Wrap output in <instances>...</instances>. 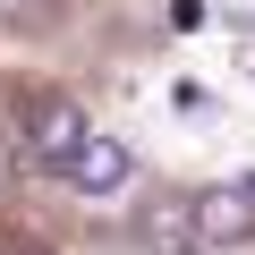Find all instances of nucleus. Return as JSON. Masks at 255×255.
<instances>
[{"label": "nucleus", "instance_id": "nucleus-5", "mask_svg": "<svg viewBox=\"0 0 255 255\" xmlns=\"http://www.w3.org/2000/svg\"><path fill=\"white\" fill-rule=\"evenodd\" d=\"M230 187H238V196H247V204H255V170H247V179H230Z\"/></svg>", "mask_w": 255, "mask_h": 255}, {"label": "nucleus", "instance_id": "nucleus-3", "mask_svg": "<svg viewBox=\"0 0 255 255\" xmlns=\"http://www.w3.org/2000/svg\"><path fill=\"white\" fill-rule=\"evenodd\" d=\"M77 136H85V111H77L68 94H34V102H26V145H34L51 170L68 162V145H77Z\"/></svg>", "mask_w": 255, "mask_h": 255}, {"label": "nucleus", "instance_id": "nucleus-4", "mask_svg": "<svg viewBox=\"0 0 255 255\" xmlns=\"http://www.w3.org/2000/svg\"><path fill=\"white\" fill-rule=\"evenodd\" d=\"M145 238H153L162 255H196V238H187V196L153 204V213H145Z\"/></svg>", "mask_w": 255, "mask_h": 255}, {"label": "nucleus", "instance_id": "nucleus-1", "mask_svg": "<svg viewBox=\"0 0 255 255\" xmlns=\"http://www.w3.org/2000/svg\"><path fill=\"white\" fill-rule=\"evenodd\" d=\"M187 238H196V255H204V247H247V238H255V204H247L238 187L187 196Z\"/></svg>", "mask_w": 255, "mask_h": 255}, {"label": "nucleus", "instance_id": "nucleus-2", "mask_svg": "<svg viewBox=\"0 0 255 255\" xmlns=\"http://www.w3.org/2000/svg\"><path fill=\"white\" fill-rule=\"evenodd\" d=\"M128 170H136V162H128V145H119V136H94V128H85V136L68 145V162H60V179H68V187H85V196L128 187Z\"/></svg>", "mask_w": 255, "mask_h": 255}]
</instances>
